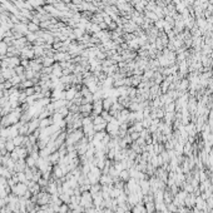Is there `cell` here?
<instances>
[{
  "label": "cell",
  "instance_id": "603a6c76",
  "mask_svg": "<svg viewBox=\"0 0 213 213\" xmlns=\"http://www.w3.org/2000/svg\"><path fill=\"white\" fill-rule=\"evenodd\" d=\"M69 56L67 53H59L55 55V60H59V62H63V60H68Z\"/></svg>",
  "mask_w": 213,
  "mask_h": 213
},
{
  "label": "cell",
  "instance_id": "484cf974",
  "mask_svg": "<svg viewBox=\"0 0 213 213\" xmlns=\"http://www.w3.org/2000/svg\"><path fill=\"white\" fill-rule=\"evenodd\" d=\"M8 53V45L5 42L0 43V55H5Z\"/></svg>",
  "mask_w": 213,
  "mask_h": 213
},
{
  "label": "cell",
  "instance_id": "4fadbf2b",
  "mask_svg": "<svg viewBox=\"0 0 213 213\" xmlns=\"http://www.w3.org/2000/svg\"><path fill=\"white\" fill-rule=\"evenodd\" d=\"M50 126H53V119H51V117L40 119V122H39V128H40V129H44V128L50 127Z\"/></svg>",
  "mask_w": 213,
  "mask_h": 213
},
{
  "label": "cell",
  "instance_id": "83f0119b",
  "mask_svg": "<svg viewBox=\"0 0 213 213\" xmlns=\"http://www.w3.org/2000/svg\"><path fill=\"white\" fill-rule=\"evenodd\" d=\"M167 209L169 211V212H172V213H177V209H178V207L172 202V203H169V204H167Z\"/></svg>",
  "mask_w": 213,
  "mask_h": 213
},
{
  "label": "cell",
  "instance_id": "ffe728a7",
  "mask_svg": "<svg viewBox=\"0 0 213 213\" xmlns=\"http://www.w3.org/2000/svg\"><path fill=\"white\" fill-rule=\"evenodd\" d=\"M25 137L26 135H18V137H15L14 139H13V142H14V144H15V147H20V145H23V143H24V139H25Z\"/></svg>",
  "mask_w": 213,
  "mask_h": 213
},
{
  "label": "cell",
  "instance_id": "44dd1931",
  "mask_svg": "<svg viewBox=\"0 0 213 213\" xmlns=\"http://www.w3.org/2000/svg\"><path fill=\"white\" fill-rule=\"evenodd\" d=\"M156 203V212H163L167 209V204L164 202H154Z\"/></svg>",
  "mask_w": 213,
  "mask_h": 213
},
{
  "label": "cell",
  "instance_id": "5bb4252c",
  "mask_svg": "<svg viewBox=\"0 0 213 213\" xmlns=\"http://www.w3.org/2000/svg\"><path fill=\"white\" fill-rule=\"evenodd\" d=\"M60 154H59V152L56 150V152H54V153H51L49 157H48V159H49V162L53 164V166H55V164H58L59 163V161H60Z\"/></svg>",
  "mask_w": 213,
  "mask_h": 213
},
{
  "label": "cell",
  "instance_id": "52a82bcc",
  "mask_svg": "<svg viewBox=\"0 0 213 213\" xmlns=\"http://www.w3.org/2000/svg\"><path fill=\"white\" fill-rule=\"evenodd\" d=\"M37 196V204L38 206H45V204H49L50 203V199H51V194H49L47 191L42 189Z\"/></svg>",
  "mask_w": 213,
  "mask_h": 213
},
{
  "label": "cell",
  "instance_id": "9c48e42d",
  "mask_svg": "<svg viewBox=\"0 0 213 213\" xmlns=\"http://www.w3.org/2000/svg\"><path fill=\"white\" fill-rule=\"evenodd\" d=\"M79 113L82 117H89L93 113V105L92 104H80L79 105Z\"/></svg>",
  "mask_w": 213,
  "mask_h": 213
},
{
  "label": "cell",
  "instance_id": "e0dca14e",
  "mask_svg": "<svg viewBox=\"0 0 213 213\" xmlns=\"http://www.w3.org/2000/svg\"><path fill=\"white\" fill-rule=\"evenodd\" d=\"M25 162H26V166L29 167V168H35L37 167V162H38V159H35L33 156H28L26 158H25Z\"/></svg>",
  "mask_w": 213,
  "mask_h": 213
},
{
  "label": "cell",
  "instance_id": "7a4b0ae2",
  "mask_svg": "<svg viewBox=\"0 0 213 213\" xmlns=\"http://www.w3.org/2000/svg\"><path fill=\"white\" fill-rule=\"evenodd\" d=\"M119 128H120V122L117 118H113L110 122H108V123H107L105 132L112 138H115V137H119Z\"/></svg>",
  "mask_w": 213,
  "mask_h": 213
},
{
  "label": "cell",
  "instance_id": "ac0fdd59",
  "mask_svg": "<svg viewBox=\"0 0 213 213\" xmlns=\"http://www.w3.org/2000/svg\"><path fill=\"white\" fill-rule=\"evenodd\" d=\"M119 179L123 180V182H128L131 179V174H129V171L128 169H123L120 173H119Z\"/></svg>",
  "mask_w": 213,
  "mask_h": 213
},
{
  "label": "cell",
  "instance_id": "4dcf8cb0",
  "mask_svg": "<svg viewBox=\"0 0 213 213\" xmlns=\"http://www.w3.org/2000/svg\"><path fill=\"white\" fill-rule=\"evenodd\" d=\"M100 213H114V211H113L112 208H107V207H104V208H102V209H100Z\"/></svg>",
  "mask_w": 213,
  "mask_h": 213
},
{
  "label": "cell",
  "instance_id": "ba28073f",
  "mask_svg": "<svg viewBox=\"0 0 213 213\" xmlns=\"http://www.w3.org/2000/svg\"><path fill=\"white\" fill-rule=\"evenodd\" d=\"M92 105H93V117L94 115H100L102 114V112L104 110L103 109V99H95L93 103H92Z\"/></svg>",
  "mask_w": 213,
  "mask_h": 213
},
{
  "label": "cell",
  "instance_id": "f1b7e54d",
  "mask_svg": "<svg viewBox=\"0 0 213 213\" xmlns=\"http://www.w3.org/2000/svg\"><path fill=\"white\" fill-rule=\"evenodd\" d=\"M28 30H29V32H37V30H38V25L34 24V23H29L28 24Z\"/></svg>",
  "mask_w": 213,
  "mask_h": 213
},
{
  "label": "cell",
  "instance_id": "4316f807",
  "mask_svg": "<svg viewBox=\"0 0 213 213\" xmlns=\"http://www.w3.org/2000/svg\"><path fill=\"white\" fill-rule=\"evenodd\" d=\"M69 211H70V208H69V206L65 204V203H63L62 206L59 207V213H68Z\"/></svg>",
  "mask_w": 213,
  "mask_h": 213
},
{
  "label": "cell",
  "instance_id": "2e32d148",
  "mask_svg": "<svg viewBox=\"0 0 213 213\" xmlns=\"http://www.w3.org/2000/svg\"><path fill=\"white\" fill-rule=\"evenodd\" d=\"M131 212H132V213H147L145 207H144L143 203H138V204L133 206L132 209H131Z\"/></svg>",
  "mask_w": 213,
  "mask_h": 213
},
{
  "label": "cell",
  "instance_id": "8992f818",
  "mask_svg": "<svg viewBox=\"0 0 213 213\" xmlns=\"http://www.w3.org/2000/svg\"><path fill=\"white\" fill-rule=\"evenodd\" d=\"M28 191H29L28 189V184L26 183H20V182H19V183H16L14 187H11V193L14 196H16V197H24Z\"/></svg>",
  "mask_w": 213,
  "mask_h": 213
},
{
  "label": "cell",
  "instance_id": "f546056e",
  "mask_svg": "<svg viewBox=\"0 0 213 213\" xmlns=\"http://www.w3.org/2000/svg\"><path fill=\"white\" fill-rule=\"evenodd\" d=\"M53 62H54L53 59L48 58V59H45V60H44V64H43V67H50V65L53 64Z\"/></svg>",
  "mask_w": 213,
  "mask_h": 213
},
{
  "label": "cell",
  "instance_id": "1f68e13d",
  "mask_svg": "<svg viewBox=\"0 0 213 213\" xmlns=\"http://www.w3.org/2000/svg\"><path fill=\"white\" fill-rule=\"evenodd\" d=\"M54 213H59V212H54Z\"/></svg>",
  "mask_w": 213,
  "mask_h": 213
},
{
  "label": "cell",
  "instance_id": "cb8c5ba5",
  "mask_svg": "<svg viewBox=\"0 0 213 213\" xmlns=\"http://www.w3.org/2000/svg\"><path fill=\"white\" fill-rule=\"evenodd\" d=\"M55 112L59 113L60 115H63V117H67V115L69 114V109H68L67 105H65V107H62V108H59V109H56Z\"/></svg>",
  "mask_w": 213,
  "mask_h": 213
},
{
  "label": "cell",
  "instance_id": "d6986e66",
  "mask_svg": "<svg viewBox=\"0 0 213 213\" xmlns=\"http://www.w3.org/2000/svg\"><path fill=\"white\" fill-rule=\"evenodd\" d=\"M5 149L8 153H11V152L15 149V144L13 142V139H7V143H5Z\"/></svg>",
  "mask_w": 213,
  "mask_h": 213
},
{
  "label": "cell",
  "instance_id": "7c38bea8",
  "mask_svg": "<svg viewBox=\"0 0 213 213\" xmlns=\"http://www.w3.org/2000/svg\"><path fill=\"white\" fill-rule=\"evenodd\" d=\"M113 183H114V179L109 174H102V177L99 179L100 186H113Z\"/></svg>",
  "mask_w": 213,
  "mask_h": 213
},
{
  "label": "cell",
  "instance_id": "d4e9b609",
  "mask_svg": "<svg viewBox=\"0 0 213 213\" xmlns=\"http://www.w3.org/2000/svg\"><path fill=\"white\" fill-rule=\"evenodd\" d=\"M16 175H18V178H19V182H20V183H28V182H29L24 172H18Z\"/></svg>",
  "mask_w": 213,
  "mask_h": 213
},
{
  "label": "cell",
  "instance_id": "9a60e30c",
  "mask_svg": "<svg viewBox=\"0 0 213 213\" xmlns=\"http://www.w3.org/2000/svg\"><path fill=\"white\" fill-rule=\"evenodd\" d=\"M144 207H145L147 213H154L156 212V203H154V201L144 202Z\"/></svg>",
  "mask_w": 213,
  "mask_h": 213
},
{
  "label": "cell",
  "instance_id": "5b68a950",
  "mask_svg": "<svg viewBox=\"0 0 213 213\" xmlns=\"http://www.w3.org/2000/svg\"><path fill=\"white\" fill-rule=\"evenodd\" d=\"M93 126L95 132H103L107 129V122L102 115H94L93 117Z\"/></svg>",
  "mask_w": 213,
  "mask_h": 213
},
{
  "label": "cell",
  "instance_id": "277c9868",
  "mask_svg": "<svg viewBox=\"0 0 213 213\" xmlns=\"http://www.w3.org/2000/svg\"><path fill=\"white\" fill-rule=\"evenodd\" d=\"M80 206H82L84 209H88V208L94 207V204H93V197H92V194H90L89 191L82 193V196H80Z\"/></svg>",
  "mask_w": 213,
  "mask_h": 213
},
{
  "label": "cell",
  "instance_id": "7402d4cb",
  "mask_svg": "<svg viewBox=\"0 0 213 213\" xmlns=\"http://www.w3.org/2000/svg\"><path fill=\"white\" fill-rule=\"evenodd\" d=\"M70 197H72V196H69V194H67V193L59 194V198L62 199V202L65 203V204H69V203H70Z\"/></svg>",
  "mask_w": 213,
  "mask_h": 213
},
{
  "label": "cell",
  "instance_id": "8fae6325",
  "mask_svg": "<svg viewBox=\"0 0 213 213\" xmlns=\"http://www.w3.org/2000/svg\"><path fill=\"white\" fill-rule=\"evenodd\" d=\"M139 184H140V191H142L143 196H147V194L152 193V191H150V184H149V180H148L147 178H144V179L139 180Z\"/></svg>",
  "mask_w": 213,
  "mask_h": 213
},
{
  "label": "cell",
  "instance_id": "3957f363",
  "mask_svg": "<svg viewBox=\"0 0 213 213\" xmlns=\"http://www.w3.org/2000/svg\"><path fill=\"white\" fill-rule=\"evenodd\" d=\"M10 156H11V158L16 162V161H19V159H25V158L29 156V152H28V149H26L25 147L20 145V147H15V149L10 153Z\"/></svg>",
  "mask_w": 213,
  "mask_h": 213
},
{
  "label": "cell",
  "instance_id": "30bf717a",
  "mask_svg": "<svg viewBox=\"0 0 213 213\" xmlns=\"http://www.w3.org/2000/svg\"><path fill=\"white\" fill-rule=\"evenodd\" d=\"M78 92H79V89H77L75 87H69L68 89H65V100L72 102L77 97Z\"/></svg>",
  "mask_w": 213,
  "mask_h": 213
},
{
  "label": "cell",
  "instance_id": "6da1fadb",
  "mask_svg": "<svg viewBox=\"0 0 213 213\" xmlns=\"http://www.w3.org/2000/svg\"><path fill=\"white\" fill-rule=\"evenodd\" d=\"M84 137V132L83 129H75L69 133H67V138H65V145H75L82 138Z\"/></svg>",
  "mask_w": 213,
  "mask_h": 213
}]
</instances>
